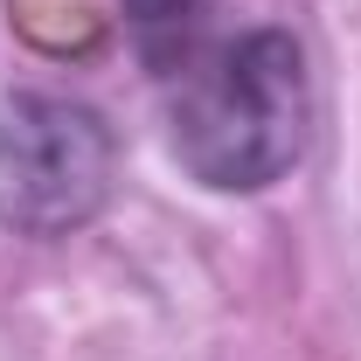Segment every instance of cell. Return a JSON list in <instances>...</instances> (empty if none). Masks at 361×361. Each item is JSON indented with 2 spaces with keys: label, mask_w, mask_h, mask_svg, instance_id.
Here are the masks:
<instances>
[{
  "label": "cell",
  "mask_w": 361,
  "mask_h": 361,
  "mask_svg": "<svg viewBox=\"0 0 361 361\" xmlns=\"http://www.w3.org/2000/svg\"><path fill=\"white\" fill-rule=\"evenodd\" d=\"M153 77L167 90L174 153L202 188L257 195L299 167L313 90H306V56L285 28L202 35Z\"/></svg>",
  "instance_id": "obj_1"
},
{
  "label": "cell",
  "mask_w": 361,
  "mask_h": 361,
  "mask_svg": "<svg viewBox=\"0 0 361 361\" xmlns=\"http://www.w3.org/2000/svg\"><path fill=\"white\" fill-rule=\"evenodd\" d=\"M111 126L56 90H0V229L70 236L111 202Z\"/></svg>",
  "instance_id": "obj_2"
},
{
  "label": "cell",
  "mask_w": 361,
  "mask_h": 361,
  "mask_svg": "<svg viewBox=\"0 0 361 361\" xmlns=\"http://www.w3.org/2000/svg\"><path fill=\"white\" fill-rule=\"evenodd\" d=\"M126 7H133V35L153 70H167L180 49L209 35V0H126Z\"/></svg>",
  "instance_id": "obj_3"
}]
</instances>
